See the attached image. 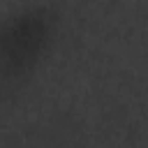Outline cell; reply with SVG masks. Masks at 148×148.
<instances>
[{"instance_id": "obj_1", "label": "cell", "mask_w": 148, "mask_h": 148, "mask_svg": "<svg viewBox=\"0 0 148 148\" xmlns=\"http://www.w3.org/2000/svg\"><path fill=\"white\" fill-rule=\"evenodd\" d=\"M62 23L53 0H23L0 14V88H23L39 74L60 42Z\"/></svg>"}]
</instances>
